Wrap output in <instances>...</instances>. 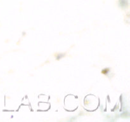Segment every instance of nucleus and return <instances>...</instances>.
Listing matches in <instances>:
<instances>
[]
</instances>
